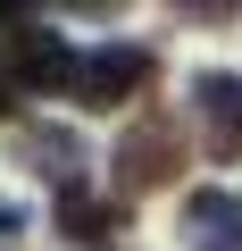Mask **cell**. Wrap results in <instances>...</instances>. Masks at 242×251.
Here are the masks:
<instances>
[{
  "label": "cell",
  "instance_id": "6da1fadb",
  "mask_svg": "<svg viewBox=\"0 0 242 251\" xmlns=\"http://www.w3.org/2000/svg\"><path fill=\"white\" fill-rule=\"evenodd\" d=\"M184 168V134H176V117H134L126 126V143H117V193H151Z\"/></svg>",
  "mask_w": 242,
  "mask_h": 251
},
{
  "label": "cell",
  "instance_id": "7a4b0ae2",
  "mask_svg": "<svg viewBox=\"0 0 242 251\" xmlns=\"http://www.w3.org/2000/svg\"><path fill=\"white\" fill-rule=\"evenodd\" d=\"M142 84H151V50L142 42H100L75 67V100H92V109H126Z\"/></svg>",
  "mask_w": 242,
  "mask_h": 251
},
{
  "label": "cell",
  "instance_id": "3957f363",
  "mask_svg": "<svg viewBox=\"0 0 242 251\" xmlns=\"http://www.w3.org/2000/svg\"><path fill=\"white\" fill-rule=\"evenodd\" d=\"M192 126H200V143L217 159H242V75L200 67L192 75Z\"/></svg>",
  "mask_w": 242,
  "mask_h": 251
},
{
  "label": "cell",
  "instance_id": "277c9868",
  "mask_svg": "<svg viewBox=\"0 0 242 251\" xmlns=\"http://www.w3.org/2000/svg\"><path fill=\"white\" fill-rule=\"evenodd\" d=\"M184 243H192V251H242V193L200 184V193L184 201Z\"/></svg>",
  "mask_w": 242,
  "mask_h": 251
},
{
  "label": "cell",
  "instance_id": "5b68a950",
  "mask_svg": "<svg viewBox=\"0 0 242 251\" xmlns=\"http://www.w3.org/2000/svg\"><path fill=\"white\" fill-rule=\"evenodd\" d=\"M9 59H17V75H25V92H59V84H75V50L59 42V34H42V25H17L9 34Z\"/></svg>",
  "mask_w": 242,
  "mask_h": 251
},
{
  "label": "cell",
  "instance_id": "8992f818",
  "mask_svg": "<svg viewBox=\"0 0 242 251\" xmlns=\"http://www.w3.org/2000/svg\"><path fill=\"white\" fill-rule=\"evenodd\" d=\"M17 159H25L34 176H50V184L75 193V176H84V134H75V126H17Z\"/></svg>",
  "mask_w": 242,
  "mask_h": 251
},
{
  "label": "cell",
  "instance_id": "52a82bcc",
  "mask_svg": "<svg viewBox=\"0 0 242 251\" xmlns=\"http://www.w3.org/2000/svg\"><path fill=\"white\" fill-rule=\"evenodd\" d=\"M59 218H67V226H75L84 243H100V234H109L117 218H126V201H84V193H67V201H59Z\"/></svg>",
  "mask_w": 242,
  "mask_h": 251
},
{
  "label": "cell",
  "instance_id": "ba28073f",
  "mask_svg": "<svg viewBox=\"0 0 242 251\" xmlns=\"http://www.w3.org/2000/svg\"><path fill=\"white\" fill-rule=\"evenodd\" d=\"M0 92H9V84H0ZM0 109H9V100H0Z\"/></svg>",
  "mask_w": 242,
  "mask_h": 251
}]
</instances>
